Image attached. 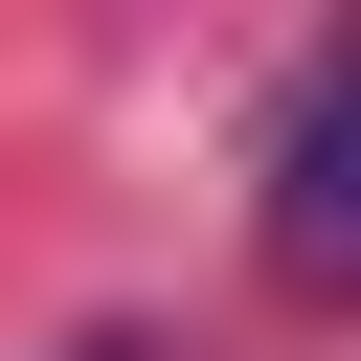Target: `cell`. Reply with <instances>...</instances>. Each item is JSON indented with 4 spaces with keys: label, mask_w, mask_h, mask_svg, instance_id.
Returning <instances> with one entry per match:
<instances>
[{
    "label": "cell",
    "mask_w": 361,
    "mask_h": 361,
    "mask_svg": "<svg viewBox=\"0 0 361 361\" xmlns=\"http://www.w3.org/2000/svg\"><path fill=\"white\" fill-rule=\"evenodd\" d=\"M248 248H271V293H338V271H361V45H316V68L271 90V203H248Z\"/></svg>",
    "instance_id": "obj_1"
},
{
    "label": "cell",
    "mask_w": 361,
    "mask_h": 361,
    "mask_svg": "<svg viewBox=\"0 0 361 361\" xmlns=\"http://www.w3.org/2000/svg\"><path fill=\"white\" fill-rule=\"evenodd\" d=\"M68 361H158V338H68Z\"/></svg>",
    "instance_id": "obj_2"
}]
</instances>
